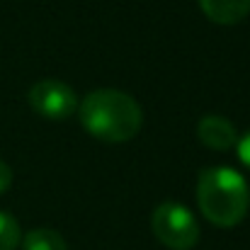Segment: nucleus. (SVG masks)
I'll return each mask as SVG.
<instances>
[{"label": "nucleus", "instance_id": "obj_9", "mask_svg": "<svg viewBox=\"0 0 250 250\" xmlns=\"http://www.w3.org/2000/svg\"><path fill=\"white\" fill-rule=\"evenodd\" d=\"M236 148H238V158H241V163H243L246 167H250V129L243 134V136H238Z\"/></svg>", "mask_w": 250, "mask_h": 250}, {"label": "nucleus", "instance_id": "obj_4", "mask_svg": "<svg viewBox=\"0 0 250 250\" xmlns=\"http://www.w3.org/2000/svg\"><path fill=\"white\" fill-rule=\"evenodd\" d=\"M32 109L44 117V119H68L76 109H78V97L73 92L71 85H66L63 81H54V78H46V81H39L29 87V95H27Z\"/></svg>", "mask_w": 250, "mask_h": 250}, {"label": "nucleus", "instance_id": "obj_1", "mask_svg": "<svg viewBox=\"0 0 250 250\" xmlns=\"http://www.w3.org/2000/svg\"><path fill=\"white\" fill-rule=\"evenodd\" d=\"M78 117L83 129L104 144L131 141L144 124V112L139 102L122 90H92L78 104Z\"/></svg>", "mask_w": 250, "mask_h": 250}, {"label": "nucleus", "instance_id": "obj_6", "mask_svg": "<svg viewBox=\"0 0 250 250\" xmlns=\"http://www.w3.org/2000/svg\"><path fill=\"white\" fill-rule=\"evenodd\" d=\"M199 7L216 24H238L248 17L250 0H199Z\"/></svg>", "mask_w": 250, "mask_h": 250}, {"label": "nucleus", "instance_id": "obj_8", "mask_svg": "<svg viewBox=\"0 0 250 250\" xmlns=\"http://www.w3.org/2000/svg\"><path fill=\"white\" fill-rule=\"evenodd\" d=\"M20 224L10 214L0 211V250H15L20 246Z\"/></svg>", "mask_w": 250, "mask_h": 250}, {"label": "nucleus", "instance_id": "obj_10", "mask_svg": "<svg viewBox=\"0 0 250 250\" xmlns=\"http://www.w3.org/2000/svg\"><path fill=\"white\" fill-rule=\"evenodd\" d=\"M12 185V167L7 166L5 161H0V194L7 192Z\"/></svg>", "mask_w": 250, "mask_h": 250}, {"label": "nucleus", "instance_id": "obj_7", "mask_svg": "<svg viewBox=\"0 0 250 250\" xmlns=\"http://www.w3.org/2000/svg\"><path fill=\"white\" fill-rule=\"evenodd\" d=\"M22 250H68L63 236L54 229H34L22 238Z\"/></svg>", "mask_w": 250, "mask_h": 250}, {"label": "nucleus", "instance_id": "obj_5", "mask_svg": "<svg viewBox=\"0 0 250 250\" xmlns=\"http://www.w3.org/2000/svg\"><path fill=\"white\" fill-rule=\"evenodd\" d=\"M197 136L199 141L211 148V151H229L236 146L238 141V131L236 126L226 119V117H219V114H207L199 119L197 124Z\"/></svg>", "mask_w": 250, "mask_h": 250}, {"label": "nucleus", "instance_id": "obj_2", "mask_svg": "<svg viewBox=\"0 0 250 250\" xmlns=\"http://www.w3.org/2000/svg\"><path fill=\"white\" fill-rule=\"evenodd\" d=\"M197 204L207 221L219 229H233L248 214L250 187L246 177L233 167H207L199 172Z\"/></svg>", "mask_w": 250, "mask_h": 250}, {"label": "nucleus", "instance_id": "obj_3", "mask_svg": "<svg viewBox=\"0 0 250 250\" xmlns=\"http://www.w3.org/2000/svg\"><path fill=\"white\" fill-rule=\"evenodd\" d=\"M156 238L170 250H192L199 241V224L194 214L180 202H163L151 216Z\"/></svg>", "mask_w": 250, "mask_h": 250}]
</instances>
